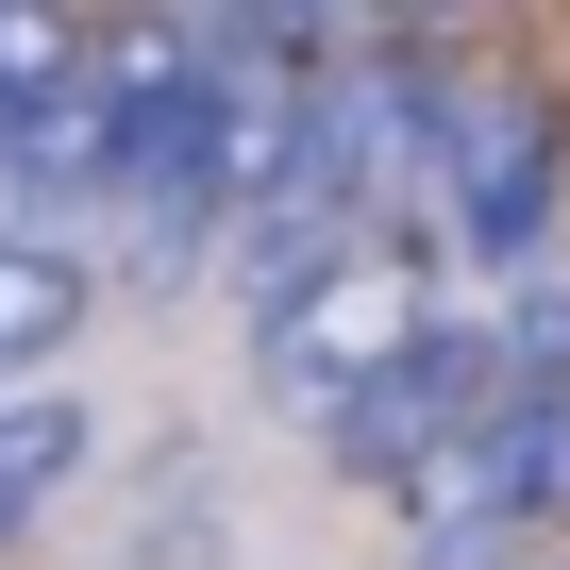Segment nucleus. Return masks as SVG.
<instances>
[{"instance_id":"39448f33","label":"nucleus","mask_w":570,"mask_h":570,"mask_svg":"<svg viewBox=\"0 0 570 570\" xmlns=\"http://www.w3.org/2000/svg\"><path fill=\"white\" fill-rule=\"evenodd\" d=\"M85 453H101L85 386H0V553H18V537L85 487Z\"/></svg>"},{"instance_id":"f03ea898","label":"nucleus","mask_w":570,"mask_h":570,"mask_svg":"<svg viewBox=\"0 0 570 570\" xmlns=\"http://www.w3.org/2000/svg\"><path fill=\"white\" fill-rule=\"evenodd\" d=\"M420 570H537V537H570V386H503L470 436H436L403 487Z\"/></svg>"},{"instance_id":"f257e3e1","label":"nucleus","mask_w":570,"mask_h":570,"mask_svg":"<svg viewBox=\"0 0 570 570\" xmlns=\"http://www.w3.org/2000/svg\"><path fill=\"white\" fill-rule=\"evenodd\" d=\"M436 320H453L436 235L370 218V235H336L303 285H268V303H252V370H268V403H285V420H320V403H353L370 370H403Z\"/></svg>"},{"instance_id":"7ed1b4c3","label":"nucleus","mask_w":570,"mask_h":570,"mask_svg":"<svg viewBox=\"0 0 570 570\" xmlns=\"http://www.w3.org/2000/svg\"><path fill=\"white\" fill-rule=\"evenodd\" d=\"M487 403H503V353H487V320L453 303V320H436V336H420L403 370H370V386H353V403H320L303 436H320V453H336L353 487H403V470H420L436 436H470Z\"/></svg>"},{"instance_id":"20e7f679","label":"nucleus","mask_w":570,"mask_h":570,"mask_svg":"<svg viewBox=\"0 0 570 570\" xmlns=\"http://www.w3.org/2000/svg\"><path fill=\"white\" fill-rule=\"evenodd\" d=\"M85 303H101V252L68 218H18V202H0V386H35L85 336Z\"/></svg>"}]
</instances>
